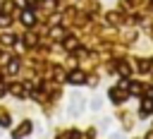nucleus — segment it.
Here are the masks:
<instances>
[{
  "label": "nucleus",
  "instance_id": "obj_5",
  "mask_svg": "<svg viewBox=\"0 0 153 139\" xmlns=\"http://www.w3.org/2000/svg\"><path fill=\"white\" fill-rule=\"evenodd\" d=\"M53 36L55 38H62V29H53Z\"/></svg>",
  "mask_w": 153,
  "mask_h": 139
},
{
  "label": "nucleus",
  "instance_id": "obj_2",
  "mask_svg": "<svg viewBox=\"0 0 153 139\" xmlns=\"http://www.w3.org/2000/svg\"><path fill=\"white\" fill-rule=\"evenodd\" d=\"M110 98L120 103V101H124V98H127V93H122V91H115V89H112V91H110Z\"/></svg>",
  "mask_w": 153,
  "mask_h": 139
},
{
  "label": "nucleus",
  "instance_id": "obj_1",
  "mask_svg": "<svg viewBox=\"0 0 153 139\" xmlns=\"http://www.w3.org/2000/svg\"><path fill=\"white\" fill-rule=\"evenodd\" d=\"M72 84H84L86 81V74L81 72V70H74V72H69V77H67Z\"/></svg>",
  "mask_w": 153,
  "mask_h": 139
},
{
  "label": "nucleus",
  "instance_id": "obj_3",
  "mask_svg": "<svg viewBox=\"0 0 153 139\" xmlns=\"http://www.w3.org/2000/svg\"><path fill=\"white\" fill-rule=\"evenodd\" d=\"M22 22H24L26 26H31V24H33V14H31V12H24V14H22Z\"/></svg>",
  "mask_w": 153,
  "mask_h": 139
},
{
  "label": "nucleus",
  "instance_id": "obj_4",
  "mask_svg": "<svg viewBox=\"0 0 153 139\" xmlns=\"http://www.w3.org/2000/svg\"><path fill=\"white\" fill-rule=\"evenodd\" d=\"M151 108H153V101H143V105H141V115H148Z\"/></svg>",
  "mask_w": 153,
  "mask_h": 139
},
{
  "label": "nucleus",
  "instance_id": "obj_6",
  "mask_svg": "<svg viewBox=\"0 0 153 139\" xmlns=\"http://www.w3.org/2000/svg\"><path fill=\"white\" fill-rule=\"evenodd\" d=\"M0 125H10V117L7 115H0Z\"/></svg>",
  "mask_w": 153,
  "mask_h": 139
}]
</instances>
